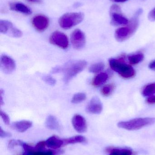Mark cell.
I'll return each instance as SVG.
<instances>
[{"instance_id": "cell-1", "label": "cell", "mask_w": 155, "mask_h": 155, "mask_svg": "<svg viewBox=\"0 0 155 155\" xmlns=\"http://www.w3.org/2000/svg\"><path fill=\"white\" fill-rule=\"evenodd\" d=\"M87 65V62L84 60L70 61L62 67H57L52 70L53 73L62 72L64 73L63 80L65 84H68L78 74L83 71Z\"/></svg>"}, {"instance_id": "cell-2", "label": "cell", "mask_w": 155, "mask_h": 155, "mask_svg": "<svg viewBox=\"0 0 155 155\" xmlns=\"http://www.w3.org/2000/svg\"><path fill=\"white\" fill-rule=\"evenodd\" d=\"M143 12L142 9L137 10L129 21L128 24L125 26L118 28L116 31L115 37L116 41L123 42L133 35L139 26V17L142 15Z\"/></svg>"}, {"instance_id": "cell-3", "label": "cell", "mask_w": 155, "mask_h": 155, "mask_svg": "<svg viewBox=\"0 0 155 155\" xmlns=\"http://www.w3.org/2000/svg\"><path fill=\"white\" fill-rule=\"evenodd\" d=\"M125 55L122 54L119 59L111 58L109 60V64L112 70L119 74L123 78L129 79L134 77L136 71L130 64L124 61Z\"/></svg>"}, {"instance_id": "cell-4", "label": "cell", "mask_w": 155, "mask_h": 155, "mask_svg": "<svg viewBox=\"0 0 155 155\" xmlns=\"http://www.w3.org/2000/svg\"><path fill=\"white\" fill-rule=\"evenodd\" d=\"M155 123L154 117H141L135 118L129 121L119 122L117 124V126L120 128L133 131L138 130Z\"/></svg>"}, {"instance_id": "cell-5", "label": "cell", "mask_w": 155, "mask_h": 155, "mask_svg": "<svg viewBox=\"0 0 155 155\" xmlns=\"http://www.w3.org/2000/svg\"><path fill=\"white\" fill-rule=\"evenodd\" d=\"M84 18L82 12L66 13L61 16L58 22L61 28L67 30L82 22Z\"/></svg>"}, {"instance_id": "cell-6", "label": "cell", "mask_w": 155, "mask_h": 155, "mask_svg": "<svg viewBox=\"0 0 155 155\" xmlns=\"http://www.w3.org/2000/svg\"><path fill=\"white\" fill-rule=\"evenodd\" d=\"M111 24L113 25H126L128 24L129 21L122 14V10L119 5L113 4L110 9Z\"/></svg>"}, {"instance_id": "cell-7", "label": "cell", "mask_w": 155, "mask_h": 155, "mask_svg": "<svg viewBox=\"0 0 155 155\" xmlns=\"http://www.w3.org/2000/svg\"><path fill=\"white\" fill-rule=\"evenodd\" d=\"M0 32L14 38H20L22 36V31L7 20H0Z\"/></svg>"}, {"instance_id": "cell-8", "label": "cell", "mask_w": 155, "mask_h": 155, "mask_svg": "<svg viewBox=\"0 0 155 155\" xmlns=\"http://www.w3.org/2000/svg\"><path fill=\"white\" fill-rule=\"evenodd\" d=\"M49 41L52 44L61 49H67L69 46L68 37L66 35L59 31H56L52 34Z\"/></svg>"}, {"instance_id": "cell-9", "label": "cell", "mask_w": 155, "mask_h": 155, "mask_svg": "<svg viewBox=\"0 0 155 155\" xmlns=\"http://www.w3.org/2000/svg\"><path fill=\"white\" fill-rule=\"evenodd\" d=\"M71 41L73 47L76 50L83 49L86 43V38L84 33L80 29L74 30L71 34Z\"/></svg>"}, {"instance_id": "cell-10", "label": "cell", "mask_w": 155, "mask_h": 155, "mask_svg": "<svg viewBox=\"0 0 155 155\" xmlns=\"http://www.w3.org/2000/svg\"><path fill=\"white\" fill-rule=\"evenodd\" d=\"M0 68L4 73L11 74L16 68L14 60L8 55L3 54L0 58Z\"/></svg>"}, {"instance_id": "cell-11", "label": "cell", "mask_w": 155, "mask_h": 155, "mask_svg": "<svg viewBox=\"0 0 155 155\" xmlns=\"http://www.w3.org/2000/svg\"><path fill=\"white\" fill-rule=\"evenodd\" d=\"M32 23L33 26L37 31L43 32L48 28L49 20L48 17L43 15H37L34 16Z\"/></svg>"}, {"instance_id": "cell-12", "label": "cell", "mask_w": 155, "mask_h": 155, "mask_svg": "<svg viewBox=\"0 0 155 155\" xmlns=\"http://www.w3.org/2000/svg\"><path fill=\"white\" fill-rule=\"evenodd\" d=\"M103 110V105L100 98L94 96L90 100L87 105L86 111L87 113L93 114H99Z\"/></svg>"}, {"instance_id": "cell-13", "label": "cell", "mask_w": 155, "mask_h": 155, "mask_svg": "<svg viewBox=\"0 0 155 155\" xmlns=\"http://www.w3.org/2000/svg\"><path fill=\"white\" fill-rule=\"evenodd\" d=\"M22 147L24 150L23 155H55L56 154L55 151L51 149L38 150L32 146L24 143Z\"/></svg>"}, {"instance_id": "cell-14", "label": "cell", "mask_w": 155, "mask_h": 155, "mask_svg": "<svg viewBox=\"0 0 155 155\" xmlns=\"http://www.w3.org/2000/svg\"><path fill=\"white\" fill-rule=\"evenodd\" d=\"M72 124L75 130L78 133L83 134L87 130L86 120L81 115L76 114L73 117Z\"/></svg>"}, {"instance_id": "cell-15", "label": "cell", "mask_w": 155, "mask_h": 155, "mask_svg": "<svg viewBox=\"0 0 155 155\" xmlns=\"http://www.w3.org/2000/svg\"><path fill=\"white\" fill-rule=\"evenodd\" d=\"M32 123L28 120H22L13 122L11 124V127L14 130L19 133H24L31 128Z\"/></svg>"}, {"instance_id": "cell-16", "label": "cell", "mask_w": 155, "mask_h": 155, "mask_svg": "<svg viewBox=\"0 0 155 155\" xmlns=\"http://www.w3.org/2000/svg\"><path fill=\"white\" fill-rule=\"evenodd\" d=\"M10 9L12 11L19 12L26 15H30L32 11L27 5L20 2H12L9 4Z\"/></svg>"}, {"instance_id": "cell-17", "label": "cell", "mask_w": 155, "mask_h": 155, "mask_svg": "<svg viewBox=\"0 0 155 155\" xmlns=\"http://www.w3.org/2000/svg\"><path fill=\"white\" fill-rule=\"evenodd\" d=\"M63 140L58 137L53 136L45 141L46 146L51 149H57L63 146Z\"/></svg>"}, {"instance_id": "cell-18", "label": "cell", "mask_w": 155, "mask_h": 155, "mask_svg": "<svg viewBox=\"0 0 155 155\" xmlns=\"http://www.w3.org/2000/svg\"><path fill=\"white\" fill-rule=\"evenodd\" d=\"M45 127L48 129L52 130L59 131L61 129V125L59 121L54 116L49 115L45 120Z\"/></svg>"}, {"instance_id": "cell-19", "label": "cell", "mask_w": 155, "mask_h": 155, "mask_svg": "<svg viewBox=\"0 0 155 155\" xmlns=\"http://www.w3.org/2000/svg\"><path fill=\"white\" fill-rule=\"evenodd\" d=\"M109 155H133V152L128 148H116L109 147L106 148Z\"/></svg>"}, {"instance_id": "cell-20", "label": "cell", "mask_w": 155, "mask_h": 155, "mask_svg": "<svg viewBox=\"0 0 155 155\" xmlns=\"http://www.w3.org/2000/svg\"><path fill=\"white\" fill-rule=\"evenodd\" d=\"M108 78V74L106 73H100L94 77L92 84L95 87H98L106 82Z\"/></svg>"}, {"instance_id": "cell-21", "label": "cell", "mask_w": 155, "mask_h": 155, "mask_svg": "<svg viewBox=\"0 0 155 155\" xmlns=\"http://www.w3.org/2000/svg\"><path fill=\"white\" fill-rule=\"evenodd\" d=\"M63 146L69 144H74L76 143H81L86 142V140L84 137L81 135L76 136L69 138L63 139Z\"/></svg>"}, {"instance_id": "cell-22", "label": "cell", "mask_w": 155, "mask_h": 155, "mask_svg": "<svg viewBox=\"0 0 155 155\" xmlns=\"http://www.w3.org/2000/svg\"><path fill=\"white\" fill-rule=\"evenodd\" d=\"M144 56L141 53L130 54L127 56L129 63L131 65H136L143 60Z\"/></svg>"}, {"instance_id": "cell-23", "label": "cell", "mask_w": 155, "mask_h": 155, "mask_svg": "<svg viewBox=\"0 0 155 155\" xmlns=\"http://www.w3.org/2000/svg\"><path fill=\"white\" fill-rule=\"evenodd\" d=\"M155 94V83L148 84L144 87L142 94L144 97H150Z\"/></svg>"}, {"instance_id": "cell-24", "label": "cell", "mask_w": 155, "mask_h": 155, "mask_svg": "<svg viewBox=\"0 0 155 155\" xmlns=\"http://www.w3.org/2000/svg\"><path fill=\"white\" fill-rule=\"evenodd\" d=\"M103 63L99 62L93 64L89 68V71L92 73L97 74L101 72L104 69Z\"/></svg>"}, {"instance_id": "cell-25", "label": "cell", "mask_w": 155, "mask_h": 155, "mask_svg": "<svg viewBox=\"0 0 155 155\" xmlns=\"http://www.w3.org/2000/svg\"><path fill=\"white\" fill-rule=\"evenodd\" d=\"M115 89L114 85L109 84L104 86L101 90V93L103 96L108 97L113 93Z\"/></svg>"}, {"instance_id": "cell-26", "label": "cell", "mask_w": 155, "mask_h": 155, "mask_svg": "<svg viewBox=\"0 0 155 155\" xmlns=\"http://www.w3.org/2000/svg\"><path fill=\"white\" fill-rule=\"evenodd\" d=\"M86 95L84 93H78L74 95L72 99V103L78 104L82 103L86 99Z\"/></svg>"}, {"instance_id": "cell-27", "label": "cell", "mask_w": 155, "mask_h": 155, "mask_svg": "<svg viewBox=\"0 0 155 155\" xmlns=\"http://www.w3.org/2000/svg\"><path fill=\"white\" fill-rule=\"evenodd\" d=\"M42 78L45 82L50 85H55L56 84V80L50 75H44L42 77Z\"/></svg>"}, {"instance_id": "cell-28", "label": "cell", "mask_w": 155, "mask_h": 155, "mask_svg": "<svg viewBox=\"0 0 155 155\" xmlns=\"http://www.w3.org/2000/svg\"><path fill=\"white\" fill-rule=\"evenodd\" d=\"M24 143L20 140H12L8 143V147L9 148H13L14 147L17 146H21L22 147Z\"/></svg>"}, {"instance_id": "cell-29", "label": "cell", "mask_w": 155, "mask_h": 155, "mask_svg": "<svg viewBox=\"0 0 155 155\" xmlns=\"http://www.w3.org/2000/svg\"><path fill=\"white\" fill-rule=\"evenodd\" d=\"M0 115L4 123L7 125H9L10 124V119L9 116L5 112L1 110L0 112Z\"/></svg>"}, {"instance_id": "cell-30", "label": "cell", "mask_w": 155, "mask_h": 155, "mask_svg": "<svg viewBox=\"0 0 155 155\" xmlns=\"http://www.w3.org/2000/svg\"><path fill=\"white\" fill-rule=\"evenodd\" d=\"M12 136V135L8 132H5L3 130L2 127H0V137L2 138H5V137H9Z\"/></svg>"}, {"instance_id": "cell-31", "label": "cell", "mask_w": 155, "mask_h": 155, "mask_svg": "<svg viewBox=\"0 0 155 155\" xmlns=\"http://www.w3.org/2000/svg\"><path fill=\"white\" fill-rule=\"evenodd\" d=\"M148 18L151 21H155V7L149 13Z\"/></svg>"}, {"instance_id": "cell-32", "label": "cell", "mask_w": 155, "mask_h": 155, "mask_svg": "<svg viewBox=\"0 0 155 155\" xmlns=\"http://www.w3.org/2000/svg\"><path fill=\"white\" fill-rule=\"evenodd\" d=\"M146 102L147 104H155V95L151 96L148 97L146 100Z\"/></svg>"}, {"instance_id": "cell-33", "label": "cell", "mask_w": 155, "mask_h": 155, "mask_svg": "<svg viewBox=\"0 0 155 155\" xmlns=\"http://www.w3.org/2000/svg\"><path fill=\"white\" fill-rule=\"evenodd\" d=\"M148 67L150 70L155 71V60L152 61L148 65Z\"/></svg>"}, {"instance_id": "cell-34", "label": "cell", "mask_w": 155, "mask_h": 155, "mask_svg": "<svg viewBox=\"0 0 155 155\" xmlns=\"http://www.w3.org/2000/svg\"><path fill=\"white\" fill-rule=\"evenodd\" d=\"M3 92V91L2 89H1L0 90V105H1V106L3 105L4 104V103L3 98L2 97Z\"/></svg>"}, {"instance_id": "cell-35", "label": "cell", "mask_w": 155, "mask_h": 155, "mask_svg": "<svg viewBox=\"0 0 155 155\" xmlns=\"http://www.w3.org/2000/svg\"><path fill=\"white\" fill-rule=\"evenodd\" d=\"M28 2H31L35 3H42V0H27Z\"/></svg>"}, {"instance_id": "cell-36", "label": "cell", "mask_w": 155, "mask_h": 155, "mask_svg": "<svg viewBox=\"0 0 155 155\" xmlns=\"http://www.w3.org/2000/svg\"><path fill=\"white\" fill-rule=\"evenodd\" d=\"M112 2H114L116 3H123L125 2H126V1H128V0H110Z\"/></svg>"}, {"instance_id": "cell-37", "label": "cell", "mask_w": 155, "mask_h": 155, "mask_svg": "<svg viewBox=\"0 0 155 155\" xmlns=\"http://www.w3.org/2000/svg\"><path fill=\"white\" fill-rule=\"evenodd\" d=\"M80 6H81V4L78 3H76V4H75L74 5L75 7H79Z\"/></svg>"}, {"instance_id": "cell-38", "label": "cell", "mask_w": 155, "mask_h": 155, "mask_svg": "<svg viewBox=\"0 0 155 155\" xmlns=\"http://www.w3.org/2000/svg\"><path fill=\"white\" fill-rule=\"evenodd\" d=\"M142 1H145V0H142Z\"/></svg>"}]
</instances>
